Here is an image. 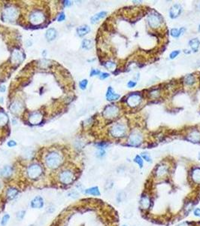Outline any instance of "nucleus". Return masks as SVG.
I'll return each instance as SVG.
<instances>
[{
  "mask_svg": "<svg viewBox=\"0 0 200 226\" xmlns=\"http://www.w3.org/2000/svg\"><path fill=\"white\" fill-rule=\"evenodd\" d=\"M63 162V157L56 152L49 153L45 158V164L50 169H56L61 165Z\"/></svg>",
  "mask_w": 200,
  "mask_h": 226,
  "instance_id": "nucleus-1",
  "label": "nucleus"
},
{
  "mask_svg": "<svg viewBox=\"0 0 200 226\" xmlns=\"http://www.w3.org/2000/svg\"><path fill=\"white\" fill-rule=\"evenodd\" d=\"M18 17V11L14 6L6 7L2 12V19L7 22L14 21Z\"/></svg>",
  "mask_w": 200,
  "mask_h": 226,
  "instance_id": "nucleus-2",
  "label": "nucleus"
},
{
  "mask_svg": "<svg viewBox=\"0 0 200 226\" xmlns=\"http://www.w3.org/2000/svg\"><path fill=\"white\" fill-rule=\"evenodd\" d=\"M42 172V167L38 164H33L27 169V175L31 179H37L41 176Z\"/></svg>",
  "mask_w": 200,
  "mask_h": 226,
  "instance_id": "nucleus-3",
  "label": "nucleus"
},
{
  "mask_svg": "<svg viewBox=\"0 0 200 226\" xmlns=\"http://www.w3.org/2000/svg\"><path fill=\"white\" fill-rule=\"evenodd\" d=\"M147 23L151 28H158L163 23V18L157 13L151 12L147 16Z\"/></svg>",
  "mask_w": 200,
  "mask_h": 226,
  "instance_id": "nucleus-4",
  "label": "nucleus"
},
{
  "mask_svg": "<svg viewBox=\"0 0 200 226\" xmlns=\"http://www.w3.org/2000/svg\"><path fill=\"white\" fill-rule=\"evenodd\" d=\"M59 180L62 184L70 185L75 180V175H74L73 172L69 170H65L59 173Z\"/></svg>",
  "mask_w": 200,
  "mask_h": 226,
  "instance_id": "nucleus-5",
  "label": "nucleus"
},
{
  "mask_svg": "<svg viewBox=\"0 0 200 226\" xmlns=\"http://www.w3.org/2000/svg\"><path fill=\"white\" fill-rule=\"evenodd\" d=\"M45 21V16L41 11H34L30 15V22L33 25H40Z\"/></svg>",
  "mask_w": 200,
  "mask_h": 226,
  "instance_id": "nucleus-6",
  "label": "nucleus"
},
{
  "mask_svg": "<svg viewBox=\"0 0 200 226\" xmlns=\"http://www.w3.org/2000/svg\"><path fill=\"white\" fill-rule=\"evenodd\" d=\"M126 133H127V127L122 124H115L111 129V134L116 138L124 137Z\"/></svg>",
  "mask_w": 200,
  "mask_h": 226,
  "instance_id": "nucleus-7",
  "label": "nucleus"
},
{
  "mask_svg": "<svg viewBox=\"0 0 200 226\" xmlns=\"http://www.w3.org/2000/svg\"><path fill=\"white\" fill-rule=\"evenodd\" d=\"M119 114V108L114 105H109L105 107L103 111V115L108 119L116 118Z\"/></svg>",
  "mask_w": 200,
  "mask_h": 226,
  "instance_id": "nucleus-8",
  "label": "nucleus"
},
{
  "mask_svg": "<svg viewBox=\"0 0 200 226\" xmlns=\"http://www.w3.org/2000/svg\"><path fill=\"white\" fill-rule=\"evenodd\" d=\"M142 136L138 131H133L129 137L128 143L132 146H139L142 143Z\"/></svg>",
  "mask_w": 200,
  "mask_h": 226,
  "instance_id": "nucleus-9",
  "label": "nucleus"
},
{
  "mask_svg": "<svg viewBox=\"0 0 200 226\" xmlns=\"http://www.w3.org/2000/svg\"><path fill=\"white\" fill-rule=\"evenodd\" d=\"M141 97L139 94H132L127 97V104L130 107H136L141 103Z\"/></svg>",
  "mask_w": 200,
  "mask_h": 226,
  "instance_id": "nucleus-10",
  "label": "nucleus"
},
{
  "mask_svg": "<svg viewBox=\"0 0 200 226\" xmlns=\"http://www.w3.org/2000/svg\"><path fill=\"white\" fill-rule=\"evenodd\" d=\"M44 199L41 196H36L30 202V206L33 209H41L44 207Z\"/></svg>",
  "mask_w": 200,
  "mask_h": 226,
  "instance_id": "nucleus-11",
  "label": "nucleus"
},
{
  "mask_svg": "<svg viewBox=\"0 0 200 226\" xmlns=\"http://www.w3.org/2000/svg\"><path fill=\"white\" fill-rule=\"evenodd\" d=\"M182 11V7L179 4H175L172 6L170 11H169V16L171 18L174 19L178 17L181 14Z\"/></svg>",
  "mask_w": 200,
  "mask_h": 226,
  "instance_id": "nucleus-12",
  "label": "nucleus"
},
{
  "mask_svg": "<svg viewBox=\"0 0 200 226\" xmlns=\"http://www.w3.org/2000/svg\"><path fill=\"white\" fill-rule=\"evenodd\" d=\"M24 54L21 51L19 50H14L12 52V55H11V61L14 63H22L24 60Z\"/></svg>",
  "mask_w": 200,
  "mask_h": 226,
  "instance_id": "nucleus-13",
  "label": "nucleus"
},
{
  "mask_svg": "<svg viewBox=\"0 0 200 226\" xmlns=\"http://www.w3.org/2000/svg\"><path fill=\"white\" fill-rule=\"evenodd\" d=\"M42 120V115L40 112H35L30 115L29 121L32 124H38L41 122Z\"/></svg>",
  "mask_w": 200,
  "mask_h": 226,
  "instance_id": "nucleus-14",
  "label": "nucleus"
},
{
  "mask_svg": "<svg viewBox=\"0 0 200 226\" xmlns=\"http://www.w3.org/2000/svg\"><path fill=\"white\" fill-rule=\"evenodd\" d=\"M189 141L192 142L194 143H200V132L196 130H194L191 131L189 134H188L187 137Z\"/></svg>",
  "mask_w": 200,
  "mask_h": 226,
  "instance_id": "nucleus-15",
  "label": "nucleus"
},
{
  "mask_svg": "<svg viewBox=\"0 0 200 226\" xmlns=\"http://www.w3.org/2000/svg\"><path fill=\"white\" fill-rule=\"evenodd\" d=\"M24 109V105L20 101H14L11 104V106H10V109L14 114H19L21 113V111Z\"/></svg>",
  "mask_w": 200,
  "mask_h": 226,
  "instance_id": "nucleus-16",
  "label": "nucleus"
},
{
  "mask_svg": "<svg viewBox=\"0 0 200 226\" xmlns=\"http://www.w3.org/2000/svg\"><path fill=\"white\" fill-rule=\"evenodd\" d=\"M119 98H120V95L116 94L111 87H109L106 94V99L108 101H114L118 100Z\"/></svg>",
  "mask_w": 200,
  "mask_h": 226,
  "instance_id": "nucleus-17",
  "label": "nucleus"
},
{
  "mask_svg": "<svg viewBox=\"0 0 200 226\" xmlns=\"http://www.w3.org/2000/svg\"><path fill=\"white\" fill-rule=\"evenodd\" d=\"M140 206L141 209L147 210L150 206V201L147 196H142L140 200Z\"/></svg>",
  "mask_w": 200,
  "mask_h": 226,
  "instance_id": "nucleus-18",
  "label": "nucleus"
},
{
  "mask_svg": "<svg viewBox=\"0 0 200 226\" xmlns=\"http://www.w3.org/2000/svg\"><path fill=\"white\" fill-rule=\"evenodd\" d=\"M19 192L17 188H8V190L6 192V197L9 200H13L17 196Z\"/></svg>",
  "mask_w": 200,
  "mask_h": 226,
  "instance_id": "nucleus-19",
  "label": "nucleus"
},
{
  "mask_svg": "<svg viewBox=\"0 0 200 226\" xmlns=\"http://www.w3.org/2000/svg\"><path fill=\"white\" fill-rule=\"evenodd\" d=\"M167 173L168 167L166 166V165H161V166L158 167L157 170H156V174L158 177H163V176H166Z\"/></svg>",
  "mask_w": 200,
  "mask_h": 226,
  "instance_id": "nucleus-20",
  "label": "nucleus"
},
{
  "mask_svg": "<svg viewBox=\"0 0 200 226\" xmlns=\"http://www.w3.org/2000/svg\"><path fill=\"white\" fill-rule=\"evenodd\" d=\"M106 14H107L106 11H101V12L97 13V14H96L95 15H93L92 17H91V19H90L91 23H92V24H96V23L98 22L99 20L102 19L103 17H105V16H106Z\"/></svg>",
  "mask_w": 200,
  "mask_h": 226,
  "instance_id": "nucleus-21",
  "label": "nucleus"
},
{
  "mask_svg": "<svg viewBox=\"0 0 200 226\" xmlns=\"http://www.w3.org/2000/svg\"><path fill=\"white\" fill-rule=\"evenodd\" d=\"M189 45L190 46L193 51L197 52L199 50V48L200 42L197 38H196V39H191L190 41L189 42Z\"/></svg>",
  "mask_w": 200,
  "mask_h": 226,
  "instance_id": "nucleus-22",
  "label": "nucleus"
},
{
  "mask_svg": "<svg viewBox=\"0 0 200 226\" xmlns=\"http://www.w3.org/2000/svg\"><path fill=\"white\" fill-rule=\"evenodd\" d=\"M90 31V28L87 25L81 26V27H79L77 29V33H78V36H85V35L87 34Z\"/></svg>",
  "mask_w": 200,
  "mask_h": 226,
  "instance_id": "nucleus-23",
  "label": "nucleus"
},
{
  "mask_svg": "<svg viewBox=\"0 0 200 226\" xmlns=\"http://www.w3.org/2000/svg\"><path fill=\"white\" fill-rule=\"evenodd\" d=\"M191 176H192V179L194 182L200 184V168H195L193 170Z\"/></svg>",
  "mask_w": 200,
  "mask_h": 226,
  "instance_id": "nucleus-24",
  "label": "nucleus"
},
{
  "mask_svg": "<svg viewBox=\"0 0 200 226\" xmlns=\"http://www.w3.org/2000/svg\"><path fill=\"white\" fill-rule=\"evenodd\" d=\"M12 171L13 170L12 168H11V167L7 165V166H5L2 169V170H1V175H2V176H3V177L5 178L9 177V176H11V174H12Z\"/></svg>",
  "mask_w": 200,
  "mask_h": 226,
  "instance_id": "nucleus-25",
  "label": "nucleus"
},
{
  "mask_svg": "<svg viewBox=\"0 0 200 226\" xmlns=\"http://www.w3.org/2000/svg\"><path fill=\"white\" fill-rule=\"evenodd\" d=\"M85 194L90 195H93V196H99L100 195V192L99 189L98 187H92V188H90L86 189L84 191Z\"/></svg>",
  "mask_w": 200,
  "mask_h": 226,
  "instance_id": "nucleus-26",
  "label": "nucleus"
},
{
  "mask_svg": "<svg viewBox=\"0 0 200 226\" xmlns=\"http://www.w3.org/2000/svg\"><path fill=\"white\" fill-rule=\"evenodd\" d=\"M46 39H47L48 41H52L56 38V31L53 28H50L49 30H47V31L46 32Z\"/></svg>",
  "mask_w": 200,
  "mask_h": 226,
  "instance_id": "nucleus-27",
  "label": "nucleus"
},
{
  "mask_svg": "<svg viewBox=\"0 0 200 226\" xmlns=\"http://www.w3.org/2000/svg\"><path fill=\"white\" fill-rule=\"evenodd\" d=\"M185 31L184 28H181V29H176L173 28L171 30V36H173L175 38H178L181 34H183Z\"/></svg>",
  "mask_w": 200,
  "mask_h": 226,
  "instance_id": "nucleus-28",
  "label": "nucleus"
},
{
  "mask_svg": "<svg viewBox=\"0 0 200 226\" xmlns=\"http://www.w3.org/2000/svg\"><path fill=\"white\" fill-rule=\"evenodd\" d=\"M184 83L186 85H192L195 82V78H194V76L192 74H189V75H187L185 76L184 79Z\"/></svg>",
  "mask_w": 200,
  "mask_h": 226,
  "instance_id": "nucleus-29",
  "label": "nucleus"
},
{
  "mask_svg": "<svg viewBox=\"0 0 200 226\" xmlns=\"http://www.w3.org/2000/svg\"><path fill=\"white\" fill-rule=\"evenodd\" d=\"M8 118L5 113L0 112V126H4L8 123Z\"/></svg>",
  "mask_w": 200,
  "mask_h": 226,
  "instance_id": "nucleus-30",
  "label": "nucleus"
},
{
  "mask_svg": "<svg viewBox=\"0 0 200 226\" xmlns=\"http://www.w3.org/2000/svg\"><path fill=\"white\" fill-rule=\"evenodd\" d=\"M82 48L87 50H89L93 48V42L90 39H84L82 42Z\"/></svg>",
  "mask_w": 200,
  "mask_h": 226,
  "instance_id": "nucleus-31",
  "label": "nucleus"
},
{
  "mask_svg": "<svg viewBox=\"0 0 200 226\" xmlns=\"http://www.w3.org/2000/svg\"><path fill=\"white\" fill-rule=\"evenodd\" d=\"M105 66L107 68V69H108L109 70H114L116 68V63H114V62L112 61H108L106 62V63H105Z\"/></svg>",
  "mask_w": 200,
  "mask_h": 226,
  "instance_id": "nucleus-32",
  "label": "nucleus"
},
{
  "mask_svg": "<svg viewBox=\"0 0 200 226\" xmlns=\"http://www.w3.org/2000/svg\"><path fill=\"white\" fill-rule=\"evenodd\" d=\"M10 219V216L8 214H5L2 216V219H1V225L2 226H5L7 225V223L8 222Z\"/></svg>",
  "mask_w": 200,
  "mask_h": 226,
  "instance_id": "nucleus-33",
  "label": "nucleus"
},
{
  "mask_svg": "<svg viewBox=\"0 0 200 226\" xmlns=\"http://www.w3.org/2000/svg\"><path fill=\"white\" fill-rule=\"evenodd\" d=\"M134 161L136 162V163L138 164V165L139 166V167L140 168H142L143 167V159L142 158L140 157V155H136V158H135L134 159Z\"/></svg>",
  "mask_w": 200,
  "mask_h": 226,
  "instance_id": "nucleus-34",
  "label": "nucleus"
},
{
  "mask_svg": "<svg viewBox=\"0 0 200 226\" xmlns=\"http://www.w3.org/2000/svg\"><path fill=\"white\" fill-rule=\"evenodd\" d=\"M87 79H84V80L81 81L79 83V87L81 88V90H85L87 88Z\"/></svg>",
  "mask_w": 200,
  "mask_h": 226,
  "instance_id": "nucleus-35",
  "label": "nucleus"
},
{
  "mask_svg": "<svg viewBox=\"0 0 200 226\" xmlns=\"http://www.w3.org/2000/svg\"><path fill=\"white\" fill-rule=\"evenodd\" d=\"M68 196L72 198H78V196H79V194L76 191H72V192L68 193Z\"/></svg>",
  "mask_w": 200,
  "mask_h": 226,
  "instance_id": "nucleus-36",
  "label": "nucleus"
},
{
  "mask_svg": "<svg viewBox=\"0 0 200 226\" xmlns=\"http://www.w3.org/2000/svg\"><path fill=\"white\" fill-rule=\"evenodd\" d=\"M25 213H26V211H24V210L19 211V212L17 213V218L19 220L23 219L24 218V216H25Z\"/></svg>",
  "mask_w": 200,
  "mask_h": 226,
  "instance_id": "nucleus-37",
  "label": "nucleus"
},
{
  "mask_svg": "<svg viewBox=\"0 0 200 226\" xmlns=\"http://www.w3.org/2000/svg\"><path fill=\"white\" fill-rule=\"evenodd\" d=\"M150 95L151 97H153V98L158 97L159 95V91H158V90H153V91H152L150 93Z\"/></svg>",
  "mask_w": 200,
  "mask_h": 226,
  "instance_id": "nucleus-38",
  "label": "nucleus"
},
{
  "mask_svg": "<svg viewBox=\"0 0 200 226\" xmlns=\"http://www.w3.org/2000/svg\"><path fill=\"white\" fill-rule=\"evenodd\" d=\"M105 155V152L103 149H99V151L96 152V156L99 158L103 157Z\"/></svg>",
  "mask_w": 200,
  "mask_h": 226,
  "instance_id": "nucleus-39",
  "label": "nucleus"
},
{
  "mask_svg": "<svg viewBox=\"0 0 200 226\" xmlns=\"http://www.w3.org/2000/svg\"><path fill=\"white\" fill-rule=\"evenodd\" d=\"M180 54V51L179 50H177V51H173L172 52V53L169 54V57H170V59H174L177 56H178V54Z\"/></svg>",
  "mask_w": 200,
  "mask_h": 226,
  "instance_id": "nucleus-40",
  "label": "nucleus"
},
{
  "mask_svg": "<svg viewBox=\"0 0 200 226\" xmlns=\"http://www.w3.org/2000/svg\"><path fill=\"white\" fill-rule=\"evenodd\" d=\"M141 156H142V158L146 161L151 162V158H150V157L149 156V155L147 154V153H142Z\"/></svg>",
  "mask_w": 200,
  "mask_h": 226,
  "instance_id": "nucleus-41",
  "label": "nucleus"
},
{
  "mask_svg": "<svg viewBox=\"0 0 200 226\" xmlns=\"http://www.w3.org/2000/svg\"><path fill=\"white\" fill-rule=\"evenodd\" d=\"M124 198H125V194L123 192H120V193L118 194V196H117V200H118V201L121 202V201H124Z\"/></svg>",
  "mask_w": 200,
  "mask_h": 226,
  "instance_id": "nucleus-42",
  "label": "nucleus"
},
{
  "mask_svg": "<svg viewBox=\"0 0 200 226\" xmlns=\"http://www.w3.org/2000/svg\"><path fill=\"white\" fill-rule=\"evenodd\" d=\"M100 74V71L98 69H93L90 72V76H94V75H98Z\"/></svg>",
  "mask_w": 200,
  "mask_h": 226,
  "instance_id": "nucleus-43",
  "label": "nucleus"
},
{
  "mask_svg": "<svg viewBox=\"0 0 200 226\" xmlns=\"http://www.w3.org/2000/svg\"><path fill=\"white\" fill-rule=\"evenodd\" d=\"M109 74L107 73V72H102V73L100 74V79L103 80V79H105L109 77Z\"/></svg>",
  "mask_w": 200,
  "mask_h": 226,
  "instance_id": "nucleus-44",
  "label": "nucleus"
},
{
  "mask_svg": "<svg viewBox=\"0 0 200 226\" xmlns=\"http://www.w3.org/2000/svg\"><path fill=\"white\" fill-rule=\"evenodd\" d=\"M136 85V82H133V81H130V82L127 83V86H128V88H134Z\"/></svg>",
  "mask_w": 200,
  "mask_h": 226,
  "instance_id": "nucleus-45",
  "label": "nucleus"
},
{
  "mask_svg": "<svg viewBox=\"0 0 200 226\" xmlns=\"http://www.w3.org/2000/svg\"><path fill=\"white\" fill-rule=\"evenodd\" d=\"M65 18H66V16H65L64 13H61V14H59L57 20H58V21H64Z\"/></svg>",
  "mask_w": 200,
  "mask_h": 226,
  "instance_id": "nucleus-46",
  "label": "nucleus"
},
{
  "mask_svg": "<svg viewBox=\"0 0 200 226\" xmlns=\"http://www.w3.org/2000/svg\"><path fill=\"white\" fill-rule=\"evenodd\" d=\"M16 145H17V143H16V142L14 141V140H11V141H9L8 143V146H9V147H14Z\"/></svg>",
  "mask_w": 200,
  "mask_h": 226,
  "instance_id": "nucleus-47",
  "label": "nucleus"
},
{
  "mask_svg": "<svg viewBox=\"0 0 200 226\" xmlns=\"http://www.w3.org/2000/svg\"><path fill=\"white\" fill-rule=\"evenodd\" d=\"M193 213H194V215L196 216L200 217V209H199V208H196V209L194 210Z\"/></svg>",
  "mask_w": 200,
  "mask_h": 226,
  "instance_id": "nucleus-48",
  "label": "nucleus"
},
{
  "mask_svg": "<svg viewBox=\"0 0 200 226\" xmlns=\"http://www.w3.org/2000/svg\"><path fill=\"white\" fill-rule=\"evenodd\" d=\"M72 2H71V1H64V2H63V5H64L66 7L70 6V5H72Z\"/></svg>",
  "mask_w": 200,
  "mask_h": 226,
  "instance_id": "nucleus-49",
  "label": "nucleus"
},
{
  "mask_svg": "<svg viewBox=\"0 0 200 226\" xmlns=\"http://www.w3.org/2000/svg\"><path fill=\"white\" fill-rule=\"evenodd\" d=\"M5 90H6V88H5V85H2V86L0 87V91L1 92H5Z\"/></svg>",
  "mask_w": 200,
  "mask_h": 226,
  "instance_id": "nucleus-50",
  "label": "nucleus"
},
{
  "mask_svg": "<svg viewBox=\"0 0 200 226\" xmlns=\"http://www.w3.org/2000/svg\"><path fill=\"white\" fill-rule=\"evenodd\" d=\"M177 226H188V224L187 222H182L181 223V224L178 225Z\"/></svg>",
  "mask_w": 200,
  "mask_h": 226,
  "instance_id": "nucleus-51",
  "label": "nucleus"
},
{
  "mask_svg": "<svg viewBox=\"0 0 200 226\" xmlns=\"http://www.w3.org/2000/svg\"><path fill=\"white\" fill-rule=\"evenodd\" d=\"M0 103H3V100H2V97H0Z\"/></svg>",
  "mask_w": 200,
  "mask_h": 226,
  "instance_id": "nucleus-52",
  "label": "nucleus"
},
{
  "mask_svg": "<svg viewBox=\"0 0 200 226\" xmlns=\"http://www.w3.org/2000/svg\"><path fill=\"white\" fill-rule=\"evenodd\" d=\"M199 159L200 160V152H199Z\"/></svg>",
  "mask_w": 200,
  "mask_h": 226,
  "instance_id": "nucleus-53",
  "label": "nucleus"
},
{
  "mask_svg": "<svg viewBox=\"0 0 200 226\" xmlns=\"http://www.w3.org/2000/svg\"><path fill=\"white\" fill-rule=\"evenodd\" d=\"M1 186H2V184H1V182H0V188H1Z\"/></svg>",
  "mask_w": 200,
  "mask_h": 226,
  "instance_id": "nucleus-54",
  "label": "nucleus"
},
{
  "mask_svg": "<svg viewBox=\"0 0 200 226\" xmlns=\"http://www.w3.org/2000/svg\"><path fill=\"white\" fill-rule=\"evenodd\" d=\"M199 31H200V25H199Z\"/></svg>",
  "mask_w": 200,
  "mask_h": 226,
  "instance_id": "nucleus-55",
  "label": "nucleus"
},
{
  "mask_svg": "<svg viewBox=\"0 0 200 226\" xmlns=\"http://www.w3.org/2000/svg\"><path fill=\"white\" fill-rule=\"evenodd\" d=\"M122 226H127V225H122Z\"/></svg>",
  "mask_w": 200,
  "mask_h": 226,
  "instance_id": "nucleus-56",
  "label": "nucleus"
}]
</instances>
